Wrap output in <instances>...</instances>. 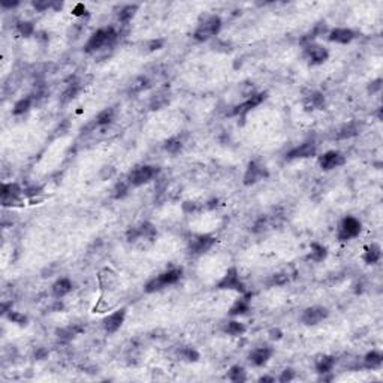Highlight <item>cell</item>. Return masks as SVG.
Segmentation results:
<instances>
[{
    "mask_svg": "<svg viewBox=\"0 0 383 383\" xmlns=\"http://www.w3.org/2000/svg\"><path fill=\"white\" fill-rule=\"evenodd\" d=\"M295 379V371L292 368H286L281 371V374L278 376V382L281 383H287V382H292Z\"/></svg>",
    "mask_w": 383,
    "mask_h": 383,
    "instance_id": "cell-46",
    "label": "cell"
},
{
    "mask_svg": "<svg viewBox=\"0 0 383 383\" xmlns=\"http://www.w3.org/2000/svg\"><path fill=\"white\" fill-rule=\"evenodd\" d=\"M304 57L309 60L310 64H322L328 60L329 51L316 42H310L307 45H304Z\"/></svg>",
    "mask_w": 383,
    "mask_h": 383,
    "instance_id": "cell-12",
    "label": "cell"
},
{
    "mask_svg": "<svg viewBox=\"0 0 383 383\" xmlns=\"http://www.w3.org/2000/svg\"><path fill=\"white\" fill-rule=\"evenodd\" d=\"M147 89H150V80H148V76L139 75V76H136V78L130 83L127 92H129V95H139V93L145 92Z\"/></svg>",
    "mask_w": 383,
    "mask_h": 383,
    "instance_id": "cell-28",
    "label": "cell"
},
{
    "mask_svg": "<svg viewBox=\"0 0 383 383\" xmlns=\"http://www.w3.org/2000/svg\"><path fill=\"white\" fill-rule=\"evenodd\" d=\"M325 104H327L325 96L321 92H312L307 98H305V105H307V108H312V109H324Z\"/></svg>",
    "mask_w": 383,
    "mask_h": 383,
    "instance_id": "cell-30",
    "label": "cell"
},
{
    "mask_svg": "<svg viewBox=\"0 0 383 383\" xmlns=\"http://www.w3.org/2000/svg\"><path fill=\"white\" fill-rule=\"evenodd\" d=\"M35 39H36L39 44H48L50 36H48V33H47V32L41 30V32H36V33H35Z\"/></svg>",
    "mask_w": 383,
    "mask_h": 383,
    "instance_id": "cell-50",
    "label": "cell"
},
{
    "mask_svg": "<svg viewBox=\"0 0 383 383\" xmlns=\"http://www.w3.org/2000/svg\"><path fill=\"white\" fill-rule=\"evenodd\" d=\"M117 39H118V32L112 26L99 29L89 38V41L86 42L84 51L87 54H95V55L105 53L107 55V51L114 48Z\"/></svg>",
    "mask_w": 383,
    "mask_h": 383,
    "instance_id": "cell-1",
    "label": "cell"
},
{
    "mask_svg": "<svg viewBox=\"0 0 383 383\" xmlns=\"http://www.w3.org/2000/svg\"><path fill=\"white\" fill-rule=\"evenodd\" d=\"M132 186L129 184V181H127V178L126 180H121V181H118V183H115V186H114V189H112V196H114V199H123L127 193H129V189H130Z\"/></svg>",
    "mask_w": 383,
    "mask_h": 383,
    "instance_id": "cell-38",
    "label": "cell"
},
{
    "mask_svg": "<svg viewBox=\"0 0 383 383\" xmlns=\"http://www.w3.org/2000/svg\"><path fill=\"white\" fill-rule=\"evenodd\" d=\"M358 132H359V126L355 124V123H349V124H344L343 127L338 129L335 138L337 139H349L352 136H356Z\"/></svg>",
    "mask_w": 383,
    "mask_h": 383,
    "instance_id": "cell-36",
    "label": "cell"
},
{
    "mask_svg": "<svg viewBox=\"0 0 383 383\" xmlns=\"http://www.w3.org/2000/svg\"><path fill=\"white\" fill-rule=\"evenodd\" d=\"M328 256V252H327V247L319 244V243H312L310 246V253L307 256V259L313 261V262H322L325 261Z\"/></svg>",
    "mask_w": 383,
    "mask_h": 383,
    "instance_id": "cell-31",
    "label": "cell"
},
{
    "mask_svg": "<svg viewBox=\"0 0 383 383\" xmlns=\"http://www.w3.org/2000/svg\"><path fill=\"white\" fill-rule=\"evenodd\" d=\"M73 14H75L76 17H84V15H87L86 6H84V5H76V8L73 9Z\"/></svg>",
    "mask_w": 383,
    "mask_h": 383,
    "instance_id": "cell-52",
    "label": "cell"
},
{
    "mask_svg": "<svg viewBox=\"0 0 383 383\" xmlns=\"http://www.w3.org/2000/svg\"><path fill=\"white\" fill-rule=\"evenodd\" d=\"M5 316H6V319H8L9 322L17 324V325H20V327L27 325V316H26L24 313L15 312V310H9Z\"/></svg>",
    "mask_w": 383,
    "mask_h": 383,
    "instance_id": "cell-42",
    "label": "cell"
},
{
    "mask_svg": "<svg viewBox=\"0 0 383 383\" xmlns=\"http://www.w3.org/2000/svg\"><path fill=\"white\" fill-rule=\"evenodd\" d=\"M81 92V83L80 81H73L70 84H67V87L64 89V92L60 96V102L61 104H69L70 101H73L78 93Z\"/></svg>",
    "mask_w": 383,
    "mask_h": 383,
    "instance_id": "cell-29",
    "label": "cell"
},
{
    "mask_svg": "<svg viewBox=\"0 0 383 383\" xmlns=\"http://www.w3.org/2000/svg\"><path fill=\"white\" fill-rule=\"evenodd\" d=\"M329 316V312L327 307L322 305H313V307H307L301 315V322L305 327H315L324 322Z\"/></svg>",
    "mask_w": 383,
    "mask_h": 383,
    "instance_id": "cell-11",
    "label": "cell"
},
{
    "mask_svg": "<svg viewBox=\"0 0 383 383\" xmlns=\"http://www.w3.org/2000/svg\"><path fill=\"white\" fill-rule=\"evenodd\" d=\"M221 18L216 14H207L201 17L198 26L193 32V38L199 42H205L214 36H217L221 30Z\"/></svg>",
    "mask_w": 383,
    "mask_h": 383,
    "instance_id": "cell-3",
    "label": "cell"
},
{
    "mask_svg": "<svg viewBox=\"0 0 383 383\" xmlns=\"http://www.w3.org/2000/svg\"><path fill=\"white\" fill-rule=\"evenodd\" d=\"M165 150L169 153V155H178V153L183 150V142H181V139L180 138H169L166 142H165Z\"/></svg>",
    "mask_w": 383,
    "mask_h": 383,
    "instance_id": "cell-41",
    "label": "cell"
},
{
    "mask_svg": "<svg viewBox=\"0 0 383 383\" xmlns=\"http://www.w3.org/2000/svg\"><path fill=\"white\" fill-rule=\"evenodd\" d=\"M204 210H205V207L201 202H196V201H184L183 202V211L186 214H196Z\"/></svg>",
    "mask_w": 383,
    "mask_h": 383,
    "instance_id": "cell-43",
    "label": "cell"
},
{
    "mask_svg": "<svg viewBox=\"0 0 383 383\" xmlns=\"http://www.w3.org/2000/svg\"><path fill=\"white\" fill-rule=\"evenodd\" d=\"M274 355V349L270 347V346H261V347H256L253 349L249 356H247V361L252 367H264Z\"/></svg>",
    "mask_w": 383,
    "mask_h": 383,
    "instance_id": "cell-17",
    "label": "cell"
},
{
    "mask_svg": "<svg viewBox=\"0 0 383 383\" xmlns=\"http://www.w3.org/2000/svg\"><path fill=\"white\" fill-rule=\"evenodd\" d=\"M33 8L39 12H44L48 8H53V2H47V0H36V2H33Z\"/></svg>",
    "mask_w": 383,
    "mask_h": 383,
    "instance_id": "cell-47",
    "label": "cell"
},
{
    "mask_svg": "<svg viewBox=\"0 0 383 383\" xmlns=\"http://www.w3.org/2000/svg\"><path fill=\"white\" fill-rule=\"evenodd\" d=\"M136 11H138V5H126V6H123V8L118 11V14H117L118 23H121L123 26H124V24H129V23L132 21V18L135 17Z\"/></svg>",
    "mask_w": 383,
    "mask_h": 383,
    "instance_id": "cell-33",
    "label": "cell"
},
{
    "mask_svg": "<svg viewBox=\"0 0 383 383\" xmlns=\"http://www.w3.org/2000/svg\"><path fill=\"white\" fill-rule=\"evenodd\" d=\"M159 174L161 168L156 165H141L130 171V174L127 175V181L132 187H139L158 178Z\"/></svg>",
    "mask_w": 383,
    "mask_h": 383,
    "instance_id": "cell-6",
    "label": "cell"
},
{
    "mask_svg": "<svg viewBox=\"0 0 383 383\" xmlns=\"http://www.w3.org/2000/svg\"><path fill=\"white\" fill-rule=\"evenodd\" d=\"M268 177H270L268 169L262 164H259L256 161H252L247 165L246 172H244V184L246 186H253V184H256L262 180H267Z\"/></svg>",
    "mask_w": 383,
    "mask_h": 383,
    "instance_id": "cell-13",
    "label": "cell"
},
{
    "mask_svg": "<svg viewBox=\"0 0 383 383\" xmlns=\"http://www.w3.org/2000/svg\"><path fill=\"white\" fill-rule=\"evenodd\" d=\"M318 153V145L315 141H305L296 147H293L292 150H289L286 153V159L287 161H295V159H309L316 156Z\"/></svg>",
    "mask_w": 383,
    "mask_h": 383,
    "instance_id": "cell-14",
    "label": "cell"
},
{
    "mask_svg": "<svg viewBox=\"0 0 383 383\" xmlns=\"http://www.w3.org/2000/svg\"><path fill=\"white\" fill-rule=\"evenodd\" d=\"M183 277V268L175 267V268H169L164 273H161L159 275H156L155 278H151L147 284H145V292L153 293L162 290L166 286H172L175 283H178Z\"/></svg>",
    "mask_w": 383,
    "mask_h": 383,
    "instance_id": "cell-5",
    "label": "cell"
},
{
    "mask_svg": "<svg viewBox=\"0 0 383 383\" xmlns=\"http://www.w3.org/2000/svg\"><path fill=\"white\" fill-rule=\"evenodd\" d=\"M178 356H180L183 361H186V362H198L199 358H201L199 352H198L196 349L190 347V346L181 347L180 352H178Z\"/></svg>",
    "mask_w": 383,
    "mask_h": 383,
    "instance_id": "cell-37",
    "label": "cell"
},
{
    "mask_svg": "<svg viewBox=\"0 0 383 383\" xmlns=\"http://www.w3.org/2000/svg\"><path fill=\"white\" fill-rule=\"evenodd\" d=\"M346 164V158L341 155L340 151L329 150L319 158V166L324 171H332L335 168H340Z\"/></svg>",
    "mask_w": 383,
    "mask_h": 383,
    "instance_id": "cell-15",
    "label": "cell"
},
{
    "mask_svg": "<svg viewBox=\"0 0 383 383\" xmlns=\"http://www.w3.org/2000/svg\"><path fill=\"white\" fill-rule=\"evenodd\" d=\"M72 281L67 278V277H61L58 280H55V283L53 284L51 290H53V296L55 299H61L64 298L66 295H69L72 292Z\"/></svg>",
    "mask_w": 383,
    "mask_h": 383,
    "instance_id": "cell-25",
    "label": "cell"
},
{
    "mask_svg": "<svg viewBox=\"0 0 383 383\" xmlns=\"http://www.w3.org/2000/svg\"><path fill=\"white\" fill-rule=\"evenodd\" d=\"M17 32L23 36V38H30V36H35L36 30H35V26L32 21H18L17 24Z\"/></svg>",
    "mask_w": 383,
    "mask_h": 383,
    "instance_id": "cell-40",
    "label": "cell"
},
{
    "mask_svg": "<svg viewBox=\"0 0 383 383\" xmlns=\"http://www.w3.org/2000/svg\"><path fill=\"white\" fill-rule=\"evenodd\" d=\"M124 319H126V309H118L115 312H112L111 315H108L105 319H104V329L108 332V334H114L117 332L121 325L124 324Z\"/></svg>",
    "mask_w": 383,
    "mask_h": 383,
    "instance_id": "cell-18",
    "label": "cell"
},
{
    "mask_svg": "<svg viewBox=\"0 0 383 383\" xmlns=\"http://www.w3.org/2000/svg\"><path fill=\"white\" fill-rule=\"evenodd\" d=\"M114 120H115V109L114 108H105L93 118V121H92L89 129L90 130H96V129L109 126Z\"/></svg>",
    "mask_w": 383,
    "mask_h": 383,
    "instance_id": "cell-20",
    "label": "cell"
},
{
    "mask_svg": "<svg viewBox=\"0 0 383 383\" xmlns=\"http://www.w3.org/2000/svg\"><path fill=\"white\" fill-rule=\"evenodd\" d=\"M380 89H382V80H376V81H373L371 86H370V90H371V92H379Z\"/></svg>",
    "mask_w": 383,
    "mask_h": 383,
    "instance_id": "cell-53",
    "label": "cell"
},
{
    "mask_svg": "<svg viewBox=\"0 0 383 383\" xmlns=\"http://www.w3.org/2000/svg\"><path fill=\"white\" fill-rule=\"evenodd\" d=\"M47 356H48V350H47L45 347H38V349L35 350V358H36L38 361L47 359Z\"/></svg>",
    "mask_w": 383,
    "mask_h": 383,
    "instance_id": "cell-51",
    "label": "cell"
},
{
    "mask_svg": "<svg viewBox=\"0 0 383 383\" xmlns=\"http://www.w3.org/2000/svg\"><path fill=\"white\" fill-rule=\"evenodd\" d=\"M158 237V231L155 224H151L150 221H144L139 226L130 227L127 234H126V240L127 243L138 246V247H147L151 246L156 241Z\"/></svg>",
    "mask_w": 383,
    "mask_h": 383,
    "instance_id": "cell-2",
    "label": "cell"
},
{
    "mask_svg": "<svg viewBox=\"0 0 383 383\" xmlns=\"http://www.w3.org/2000/svg\"><path fill=\"white\" fill-rule=\"evenodd\" d=\"M98 284H99L102 295H105V293L114 292L118 287L120 278L114 270H111L109 267H105L98 273Z\"/></svg>",
    "mask_w": 383,
    "mask_h": 383,
    "instance_id": "cell-10",
    "label": "cell"
},
{
    "mask_svg": "<svg viewBox=\"0 0 383 383\" xmlns=\"http://www.w3.org/2000/svg\"><path fill=\"white\" fill-rule=\"evenodd\" d=\"M335 364H337V359L335 356H331V355H321L315 359V368L322 376L329 374L334 370Z\"/></svg>",
    "mask_w": 383,
    "mask_h": 383,
    "instance_id": "cell-23",
    "label": "cell"
},
{
    "mask_svg": "<svg viewBox=\"0 0 383 383\" xmlns=\"http://www.w3.org/2000/svg\"><path fill=\"white\" fill-rule=\"evenodd\" d=\"M24 190L17 183H2L0 186V204L3 208H15L24 205Z\"/></svg>",
    "mask_w": 383,
    "mask_h": 383,
    "instance_id": "cell-4",
    "label": "cell"
},
{
    "mask_svg": "<svg viewBox=\"0 0 383 383\" xmlns=\"http://www.w3.org/2000/svg\"><path fill=\"white\" fill-rule=\"evenodd\" d=\"M84 331V328L83 327H80V325H69V327H66V328H61V329H57V338L60 340V341H70L72 338H75L76 335H80L81 332Z\"/></svg>",
    "mask_w": 383,
    "mask_h": 383,
    "instance_id": "cell-27",
    "label": "cell"
},
{
    "mask_svg": "<svg viewBox=\"0 0 383 383\" xmlns=\"http://www.w3.org/2000/svg\"><path fill=\"white\" fill-rule=\"evenodd\" d=\"M20 3L18 2H12V3H6V2H2V8H15V6H18Z\"/></svg>",
    "mask_w": 383,
    "mask_h": 383,
    "instance_id": "cell-54",
    "label": "cell"
},
{
    "mask_svg": "<svg viewBox=\"0 0 383 383\" xmlns=\"http://www.w3.org/2000/svg\"><path fill=\"white\" fill-rule=\"evenodd\" d=\"M250 292L241 295L238 299H235V302L231 305V309H229V315H231L232 318H237V316H243L246 315L249 310H250Z\"/></svg>",
    "mask_w": 383,
    "mask_h": 383,
    "instance_id": "cell-21",
    "label": "cell"
},
{
    "mask_svg": "<svg viewBox=\"0 0 383 383\" xmlns=\"http://www.w3.org/2000/svg\"><path fill=\"white\" fill-rule=\"evenodd\" d=\"M169 102H171V92L168 89H161L150 98L148 105H150V109L156 111V109L165 108Z\"/></svg>",
    "mask_w": 383,
    "mask_h": 383,
    "instance_id": "cell-22",
    "label": "cell"
},
{
    "mask_svg": "<svg viewBox=\"0 0 383 383\" xmlns=\"http://www.w3.org/2000/svg\"><path fill=\"white\" fill-rule=\"evenodd\" d=\"M327 36H328L329 42L346 45V44H350L355 39V32L352 29H347V27H335V29L329 30Z\"/></svg>",
    "mask_w": 383,
    "mask_h": 383,
    "instance_id": "cell-19",
    "label": "cell"
},
{
    "mask_svg": "<svg viewBox=\"0 0 383 383\" xmlns=\"http://www.w3.org/2000/svg\"><path fill=\"white\" fill-rule=\"evenodd\" d=\"M271 227V219L270 217H261L256 220L255 226H253V232L255 234H262Z\"/></svg>",
    "mask_w": 383,
    "mask_h": 383,
    "instance_id": "cell-44",
    "label": "cell"
},
{
    "mask_svg": "<svg viewBox=\"0 0 383 383\" xmlns=\"http://www.w3.org/2000/svg\"><path fill=\"white\" fill-rule=\"evenodd\" d=\"M227 380H231L234 383H243L247 380V373L244 370V367L241 365H232L231 368L227 370V374H226Z\"/></svg>",
    "mask_w": 383,
    "mask_h": 383,
    "instance_id": "cell-32",
    "label": "cell"
},
{
    "mask_svg": "<svg viewBox=\"0 0 383 383\" xmlns=\"http://www.w3.org/2000/svg\"><path fill=\"white\" fill-rule=\"evenodd\" d=\"M165 41L164 39H155V41H150L148 42V51H156V50H161L164 47Z\"/></svg>",
    "mask_w": 383,
    "mask_h": 383,
    "instance_id": "cell-48",
    "label": "cell"
},
{
    "mask_svg": "<svg viewBox=\"0 0 383 383\" xmlns=\"http://www.w3.org/2000/svg\"><path fill=\"white\" fill-rule=\"evenodd\" d=\"M361 231H362L361 221L353 216H346L338 224L337 238H338V241L346 243V241H350V240L356 238L361 234Z\"/></svg>",
    "mask_w": 383,
    "mask_h": 383,
    "instance_id": "cell-8",
    "label": "cell"
},
{
    "mask_svg": "<svg viewBox=\"0 0 383 383\" xmlns=\"http://www.w3.org/2000/svg\"><path fill=\"white\" fill-rule=\"evenodd\" d=\"M223 331H224L227 335L240 337V335H243V334L246 332V325H244L243 322H240V321H229V322L224 325Z\"/></svg>",
    "mask_w": 383,
    "mask_h": 383,
    "instance_id": "cell-34",
    "label": "cell"
},
{
    "mask_svg": "<svg viewBox=\"0 0 383 383\" xmlns=\"http://www.w3.org/2000/svg\"><path fill=\"white\" fill-rule=\"evenodd\" d=\"M289 281H290V277H289L287 273H277V274H273V275L268 278L267 284H268L270 287H274V286H284V284H287Z\"/></svg>",
    "mask_w": 383,
    "mask_h": 383,
    "instance_id": "cell-39",
    "label": "cell"
},
{
    "mask_svg": "<svg viewBox=\"0 0 383 383\" xmlns=\"http://www.w3.org/2000/svg\"><path fill=\"white\" fill-rule=\"evenodd\" d=\"M217 287L221 290H237L240 295H244L249 292L244 281L240 277L237 267H231L223 274V277L217 281Z\"/></svg>",
    "mask_w": 383,
    "mask_h": 383,
    "instance_id": "cell-7",
    "label": "cell"
},
{
    "mask_svg": "<svg viewBox=\"0 0 383 383\" xmlns=\"http://www.w3.org/2000/svg\"><path fill=\"white\" fill-rule=\"evenodd\" d=\"M268 335H270V338H271L273 341H278V340L283 338V331H281L280 328H273V329H270Z\"/></svg>",
    "mask_w": 383,
    "mask_h": 383,
    "instance_id": "cell-49",
    "label": "cell"
},
{
    "mask_svg": "<svg viewBox=\"0 0 383 383\" xmlns=\"http://www.w3.org/2000/svg\"><path fill=\"white\" fill-rule=\"evenodd\" d=\"M115 168L112 166V165H105V166H102V169L99 171V177H101V180H111L114 175H115Z\"/></svg>",
    "mask_w": 383,
    "mask_h": 383,
    "instance_id": "cell-45",
    "label": "cell"
},
{
    "mask_svg": "<svg viewBox=\"0 0 383 383\" xmlns=\"http://www.w3.org/2000/svg\"><path fill=\"white\" fill-rule=\"evenodd\" d=\"M259 382H275V377H271V376H262L259 379Z\"/></svg>",
    "mask_w": 383,
    "mask_h": 383,
    "instance_id": "cell-55",
    "label": "cell"
},
{
    "mask_svg": "<svg viewBox=\"0 0 383 383\" xmlns=\"http://www.w3.org/2000/svg\"><path fill=\"white\" fill-rule=\"evenodd\" d=\"M382 259V247L376 243L370 244L365 247L364 250V255H362V261L367 264V265H374L377 264L379 261Z\"/></svg>",
    "mask_w": 383,
    "mask_h": 383,
    "instance_id": "cell-26",
    "label": "cell"
},
{
    "mask_svg": "<svg viewBox=\"0 0 383 383\" xmlns=\"http://www.w3.org/2000/svg\"><path fill=\"white\" fill-rule=\"evenodd\" d=\"M265 99H267V93H255L253 96L247 98L243 104H240V105L234 107V109L231 111V115L246 117L252 109H255L256 107H259Z\"/></svg>",
    "mask_w": 383,
    "mask_h": 383,
    "instance_id": "cell-16",
    "label": "cell"
},
{
    "mask_svg": "<svg viewBox=\"0 0 383 383\" xmlns=\"http://www.w3.org/2000/svg\"><path fill=\"white\" fill-rule=\"evenodd\" d=\"M362 368L367 370H380L383 365V353L380 350H371L368 352L362 359Z\"/></svg>",
    "mask_w": 383,
    "mask_h": 383,
    "instance_id": "cell-24",
    "label": "cell"
},
{
    "mask_svg": "<svg viewBox=\"0 0 383 383\" xmlns=\"http://www.w3.org/2000/svg\"><path fill=\"white\" fill-rule=\"evenodd\" d=\"M214 244H216V238L213 235H208V234L195 235L189 240V253L193 256L204 255L210 252Z\"/></svg>",
    "mask_w": 383,
    "mask_h": 383,
    "instance_id": "cell-9",
    "label": "cell"
},
{
    "mask_svg": "<svg viewBox=\"0 0 383 383\" xmlns=\"http://www.w3.org/2000/svg\"><path fill=\"white\" fill-rule=\"evenodd\" d=\"M33 101H35V99H33L32 95H29V96H26V98H21L20 101L15 102L14 109H12V114H14V115H23V114H26V112L32 108Z\"/></svg>",
    "mask_w": 383,
    "mask_h": 383,
    "instance_id": "cell-35",
    "label": "cell"
}]
</instances>
